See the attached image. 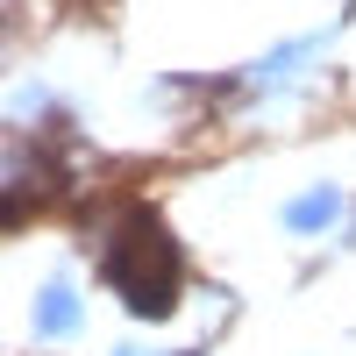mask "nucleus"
Instances as JSON below:
<instances>
[{"label": "nucleus", "mask_w": 356, "mask_h": 356, "mask_svg": "<svg viewBox=\"0 0 356 356\" xmlns=\"http://www.w3.org/2000/svg\"><path fill=\"white\" fill-rule=\"evenodd\" d=\"M100 271L122 285V300H129L136 314H164V307L178 300V250L164 243V228H157L150 214H129L122 243H107Z\"/></svg>", "instance_id": "1"}, {"label": "nucleus", "mask_w": 356, "mask_h": 356, "mask_svg": "<svg viewBox=\"0 0 356 356\" xmlns=\"http://www.w3.org/2000/svg\"><path fill=\"white\" fill-rule=\"evenodd\" d=\"M72 321H79V292H72L65 278L43 285V300H36V328H43V335H65Z\"/></svg>", "instance_id": "2"}, {"label": "nucleus", "mask_w": 356, "mask_h": 356, "mask_svg": "<svg viewBox=\"0 0 356 356\" xmlns=\"http://www.w3.org/2000/svg\"><path fill=\"white\" fill-rule=\"evenodd\" d=\"M328 214H335V186H321V193H307V200H292V228H328Z\"/></svg>", "instance_id": "3"}]
</instances>
